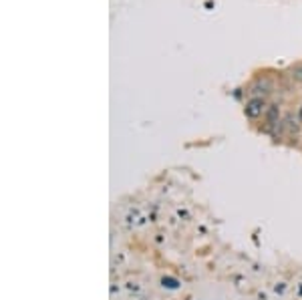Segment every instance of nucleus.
Listing matches in <instances>:
<instances>
[{
  "instance_id": "nucleus-1",
  "label": "nucleus",
  "mask_w": 302,
  "mask_h": 300,
  "mask_svg": "<svg viewBox=\"0 0 302 300\" xmlns=\"http://www.w3.org/2000/svg\"><path fill=\"white\" fill-rule=\"evenodd\" d=\"M262 107H264V101L262 99H254V101H250L248 107H246V113H248L250 117H256V115L262 113Z\"/></svg>"
},
{
  "instance_id": "nucleus-2",
  "label": "nucleus",
  "mask_w": 302,
  "mask_h": 300,
  "mask_svg": "<svg viewBox=\"0 0 302 300\" xmlns=\"http://www.w3.org/2000/svg\"><path fill=\"white\" fill-rule=\"evenodd\" d=\"M292 73H294V77H296V79H302V67H296V69H294Z\"/></svg>"
}]
</instances>
